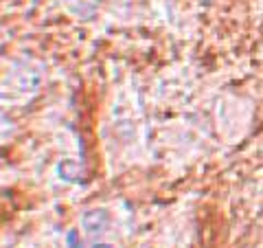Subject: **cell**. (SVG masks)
Segmentation results:
<instances>
[{
  "label": "cell",
  "instance_id": "6da1fadb",
  "mask_svg": "<svg viewBox=\"0 0 263 248\" xmlns=\"http://www.w3.org/2000/svg\"><path fill=\"white\" fill-rule=\"evenodd\" d=\"M97 248H110V246H105V244H103V246H97Z\"/></svg>",
  "mask_w": 263,
  "mask_h": 248
}]
</instances>
